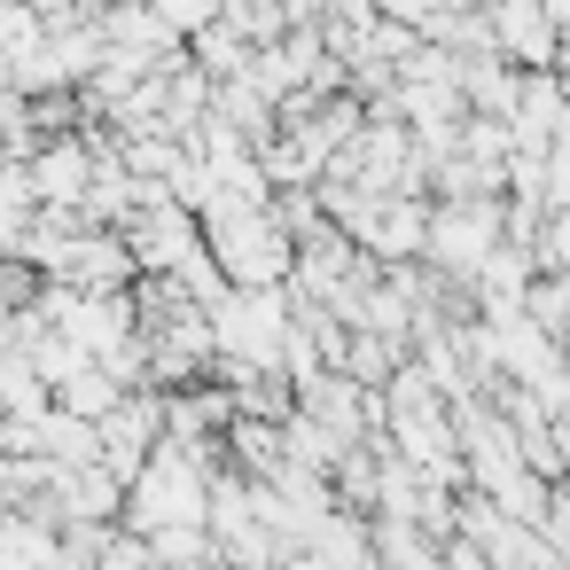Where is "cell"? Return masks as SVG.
Returning <instances> with one entry per match:
<instances>
[{"label":"cell","instance_id":"3","mask_svg":"<svg viewBox=\"0 0 570 570\" xmlns=\"http://www.w3.org/2000/svg\"><path fill=\"white\" fill-rule=\"evenodd\" d=\"M484 32H492V56L515 63V71H554V24L539 0H484Z\"/></svg>","mask_w":570,"mask_h":570},{"label":"cell","instance_id":"6","mask_svg":"<svg viewBox=\"0 0 570 570\" xmlns=\"http://www.w3.org/2000/svg\"><path fill=\"white\" fill-rule=\"evenodd\" d=\"M149 9H157V17H165V24L188 40V32H204V24L219 17V0H149Z\"/></svg>","mask_w":570,"mask_h":570},{"label":"cell","instance_id":"4","mask_svg":"<svg viewBox=\"0 0 570 570\" xmlns=\"http://www.w3.org/2000/svg\"><path fill=\"white\" fill-rule=\"evenodd\" d=\"M515 305H523V321H531L554 352H570V274H531Z\"/></svg>","mask_w":570,"mask_h":570},{"label":"cell","instance_id":"1","mask_svg":"<svg viewBox=\"0 0 570 570\" xmlns=\"http://www.w3.org/2000/svg\"><path fill=\"white\" fill-rule=\"evenodd\" d=\"M204 321H212V360H219V367H258V375H282L289 289H227Z\"/></svg>","mask_w":570,"mask_h":570},{"label":"cell","instance_id":"7","mask_svg":"<svg viewBox=\"0 0 570 570\" xmlns=\"http://www.w3.org/2000/svg\"><path fill=\"white\" fill-rule=\"evenodd\" d=\"M196 570H219V562H196Z\"/></svg>","mask_w":570,"mask_h":570},{"label":"cell","instance_id":"5","mask_svg":"<svg viewBox=\"0 0 570 570\" xmlns=\"http://www.w3.org/2000/svg\"><path fill=\"white\" fill-rule=\"evenodd\" d=\"M48 399H56V406H71V414H87V422H102V414H110V406L126 399V383H110V375H102V367L87 360V367H79V375H63V383H56Z\"/></svg>","mask_w":570,"mask_h":570},{"label":"cell","instance_id":"2","mask_svg":"<svg viewBox=\"0 0 570 570\" xmlns=\"http://www.w3.org/2000/svg\"><path fill=\"white\" fill-rule=\"evenodd\" d=\"M157 438H165V391H126L102 422H95V445H102V469L110 476H134L149 453H157Z\"/></svg>","mask_w":570,"mask_h":570}]
</instances>
